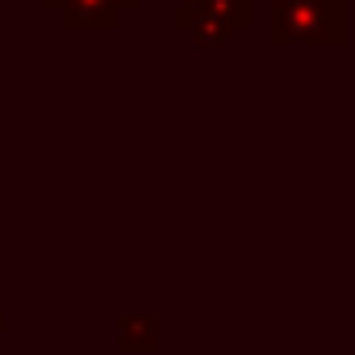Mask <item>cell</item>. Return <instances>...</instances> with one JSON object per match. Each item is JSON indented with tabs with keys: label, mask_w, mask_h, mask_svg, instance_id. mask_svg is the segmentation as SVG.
<instances>
[{
	"label": "cell",
	"mask_w": 355,
	"mask_h": 355,
	"mask_svg": "<svg viewBox=\"0 0 355 355\" xmlns=\"http://www.w3.org/2000/svg\"><path fill=\"white\" fill-rule=\"evenodd\" d=\"M280 42H343V0H280Z\"/></svg>",
	"instance_id": "1"
}]
</instances>
